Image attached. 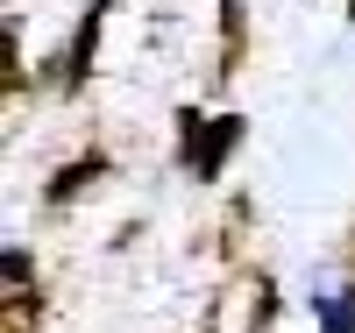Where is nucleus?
<instances>
[{
    "label": "nucleus",
    "mask_w": 355,
    "mask_h": 333,
    "mask_svg": "<svg viewBox=\"0 0 355 333\" xmlns=\"http://www.w3.org/2000/svg\"><path fill=\"white\" fill-rule=\"evenodd\" d=\"M178 128H185V149H178V163H185L199 185H214L220 163L234 156V142H242V114H220V120H199V107L178 114Z\"/></svg>",
    "instance_id": "obj_1"
},
{
    "label": "nucleus",
    "mask_w": 355,
    "mask_h": 333,
    "mask_svg": "<svg viewBox=\"0 0 355 333\" xmlns=\"http://www.w3.org/2000/svg\"><path fill=\"white\" fill-rule=\"evenodd\" d=\"M100 177H107V149H85V156H71L64 170L50 177V192H43V199H50V206H71L85 185H100Z\"/></svg>",
    "instance_id": "obj_2"
},
{
    "label": "nucleus",
    "mask_w": 355,
    "mask_h": 333,
    "mask_svg": "<svg viewBox=\"0 0 355 333\" xmlns=\"http://www.w3.org/2000/svg\"><path fill=\"white\" fill-rule=\"evenodd\" d=\"M100 21H107V0H93V8H85V21H78V36H71V93H78V85L85 78H93V50H100Z\"/></svg>",
    "instance_id": "obj_3"
},
{
    "label": "nucleus",
    "mask_w": 355,
    "mask_h": 333,
    "mask_svg": "<svg viewBox=\"0 0 355 333\" xmlns=\"http://www.w3.org/2000/svg\"><path fill=\"white\" fill-rule=\"evenodd\" d=\"M242 64V0H220V71Z\"/></svg>",
    "instance_id": "obj_4"
},
{
    "label": "nucleus",
    "mask_w": 355,
    "mask_h": 333,
    "mask_svg": "<svg viewBox=\"0 0 355 333\" xmlns=\"http://www.w3.org/2000/svg\"><path fill=\"white\" fill-rule=\"evenodd\" d=\"M313 312H320V326H327V333H355V291H348V298H320Z\"/></svg>",
    "instance_id": "obj_5"
},
{
    "label": "nucleus",
    "mask_w": 355,
    "mask_h": 333,
    "mask_svg": "<svg viewBox=\"0 0 355 333\" xmlns=\"http://www.w3.org/2000/svg\"><path fill=\"white\" fill-rule=\"evenodd\" d=\"M348 8H355V0H348Z\"/></svg>",
    "instance_id": "obj_6"
}]
</instances>
